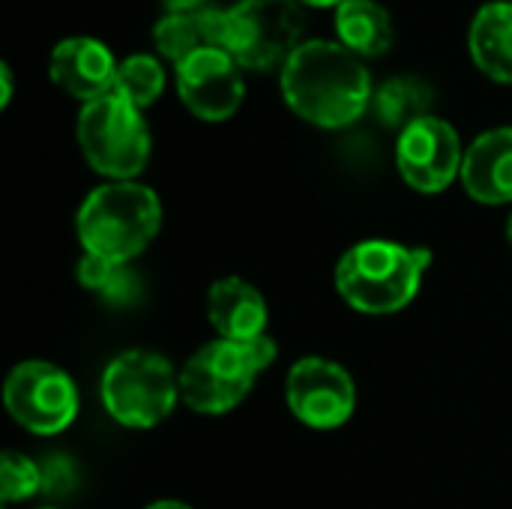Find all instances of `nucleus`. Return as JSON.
<instances>
[{"mask_svg":"<svg viewBox=\"0 0 512 509\" xmlns=\"http://www.w3.org/2000/svg\"><path fill=\"white\" fill-rule=\"evenodd\" d=\"M372 78L345 45L309 39L282 63V96L291 111L315 126H351L372 105Z\"/></svg>","mask_w":512,"mask_h":509,"instance_id":"obj_1","label":"nucleus"},{"mask_svg":"<svg viewBox=\"0 0 512 509\" xmlns=\"http://www.w3.org/2000/svg\"><path fill=\"white\" fill-rule=\"evenodd\" d=\"M429 267V249L363 240L339 258L336 291L360 315H396L417 297Z\"/></svg>","mask_w":512,"mask_h":509,"instance_id":"obj_2","label":"nucleus"},{"mask_svg":"<svg viewBox=\"0 0 512 509\" xmlns=\"http://www.w3.org/2000/svg\"><path fill=\"white\" fill-rule=\"evenodd\" d=\"M162 225V204L150 186L111 180L93 189L78 207L75 228L84 252L114 264L141 255Z\"/></svg>","mask_w":512,"mask_h":509,"instance_id":"obj_3","label":"nucleus"},{"mask_svg":"<svg viewBox=\"0 0 512 509\" xmlns=\"http://www.w3.org/2000/svg\"><path fill=\"white\" fill-rule=\"evenodd\" d=\"M276 342L258 336L252 342L216 339L198 348L180 369V402L204 417L234 411L252 390L258 372L276 360Z\"/></svg>","mask_w":512,"mask_h":509,"instance_id":"obj_4","label":"nucleus"},{"mask_svg":"<svg viewBox=\"0 0 512 509\" xmlns=\"http://www.w3.org/2000/svg\"><path fill=\"white\" fill-rule=\"evenodd\" d=\"M102 405L126 429L159 426L180 402V372L156 351H123L102 372Z\"/></svg>","mask_w":512,"mask_h":509,"instance_id":"obj_5","label":"nucleus"},{"mask_svg":"<svg viewBox=\"0 0 512 509\" xmlns=\"http://www.w3.org/2000/svg\"><path fill=\"white\" fill-rule=\"evenodd\" d=\"M303 24L297 0H240L216 12V48L246 69H270L294 54Z\"/></svg>","mask_w":512,"mask_h":509,"instance_id":"obj_6","label":"nucleus"},{"mask_svg":"<svg viewBox=\"0 0 512 509\" xmlns=\"http://www.w3.org/2000/svg\"><path fill=\"white\" fill-rule=\"evenodd\" d=\"M78 141L93 171L111 180H132L150 159V129L129 99L117 90L84 102L78 114Z\"/></svg>","mask_w":512,"mask_h":509,"instance_id":"obj_7","label":"nucleus"},{"mask_svg":"<svg viewBox=\"0 0 512 509\" xmlns=\"http://www.w3.org/2000/svg\"><path fill=\"white\" fill-rule=\"evenodd\" d=\"M3 405L30 435H60L78 414V387L48 360H24L3 384Z\"/></svg>","mask_w":512,"mask_h":509,"instance_id":"obj_8","label":"nucleus"},{"mask_svg":"<svg viewBox=\"0 0 512 509\" xmlns=\"http://www.w3.org/2000/svg\"><path fill=\"white\" fill-rule=\"evenodd\" d=\"M291 414L309 429H339L357 408V387L345 366L327 357H303L285 378Z\"/></svg>","mask_w":512,"mask_h":509,"instance_id":"obj_9","label":"nucleus"},{"mask_svg":"<svg viewBox=\"0 0 512 509\" xmlns=\"http://www.w3.org/2000/svg\"><path fill=\"white\" fill-rule=\"evenodd\" d=\"M396 165L411 189L423 195L444 192L456 177H462L465 153L459 132L447 120L432 114L414 120L408 129L399 132Z\"/></svg>","mask_w":512,"mask_h":509,"instance_id":"obj_10","label":"nucleus"},{"mask_svg":"<svg viewBox=\"0 0 512 509\" xmlns=\"http://www.w3.org/2000/svg\"><path fill=\"white\" fill-rule=\"evenodd\" d=\"M177 93L201 120H228L243 102L240 63L222 48H201L177 63Z\"/></svg>","mask_w":512,"mask_h":509,"instance_id":"obj_11","label":"nucleus"},{"mask_svg":"<svg viewBox=\"0 0 512 509\" xmlns=\"http://www.w3.org/2000/svg\"><path fill=\"white\" fill-rule=\"evenodd\" d=\"M117 69L120 63L114 60V54L90 36H72L63 39L54 51H51V81L66 90L75 99L93 102L105 93L114 90L117 84Z\"/></svg>","mask_w":512,"mask_h":509,"instance_id":"obj_12","label":"nucleus"},{"mask_svg":"<svg viewBox=\"0 0 512 509\" xmlns=\"http://www.w3.org/2000/svg\"><path fill=\"white\" fill-rule=\"evenodd\" d=\"M465 192L480 204L512 201V126L483 132L465 153Z\"/></svg>","mask_w":512,"mask_h":509,"instance_id":"obj_13","label":"nucleus"},{"mask_svg":"<svg viewBox=\"0 0 512 509\" xmlns=\"http://www.w3.org/2000/svg\"><path fill=\"white\" fill-rule=\"evenodd\" d=\"M207 318L213 330L228 342H252L267 336V300L240 276L213 282L207 294Z\"/></svg>","mask_w":512,"mask_h":509,"instance_id":"obj_14","label":"nucleus"},{"mask_svg":"<svg viewBox=\"0 0 512 509\" xmlns=\"http://www.w3.org/2000/svg\"><path fill=\"white\" fill-rule=\"evenodd\" d=\"M471 54L489 78L512 84V3H486L474 15Z\"/></svg>","mask_w":512,"mask_h":509,"instance_id":"obj_15","label":"nucleus"},{"mask_svg":"<svg viewBox=\"0 0 512 509\" xmlns=\"http://www.w3.org/2000/svg\"><path fill=\"white\" fill-rule=\"evenodd\" d=\"M336 33L357 57H378L393 45L390 12L375 0H345L336 9Z\"/></svg>","mask_w":512,"mask_h":509,"instance_id":"obj_16","label":"nucleus"},{"mask_svg":"<svg viewBox=\"0 0 512 509\" xmlns=\"http://www.w3.org/2000/svg\"><path fill=\"white\" fill-rule=\"evenodd\" d=\"M432 105V87L420 78H390L372 93V108L381 123L408 129L414 120L426 117Z\"/></svg>","mask_w":512,"mask_h":509,"instance_id":"obj_17","label":"nucleus"},{"mask_svg":"<svg viewBox=\"0 0 512 509\" xmlns=\"http://www.w3.org/2000/svg\"><path fill=\"white\" fill-rule=\"evenodd\" d=\"M216 12L201 15V18L165 15L153 30V42H156L159 54L174 63H183L186 57H192L201 48H216Z\"/></svg>","mask_w":512,"mask_h":509,"instance_id":"obj_18","label":"nucleus"},{"mask_svg":"<svg viewBox=\"0 0 512 509\" xmlns=\"http://www.w3.org/2000/svg\"><path fill=\"white\" fill-rule=\"evenodd\" d=\"M165 87V72L162 63L150 54H132L120 63L117 69V84L114 90L129 99L135 108H147L162 96Z\"/></svg>","mask_w":512,"mask_h":509,"instance_id":"obj_19","label":"nucleus"},{"mask_svg":"<svg viewBox=\"0 0 512 509\" xmlns=\"http://www.w3.org/2000/svg\"><path fill=\"white\" fill-rule=\"evenodd\" d=\"M39 492H42V465L30 462L27 456L6 453L0 462V498L6 504H15Z\"/></svg>","mask_w":512,"mask_h":509,"instance_id":"obj_20","label":"nucleus"},{"mask_svg":"<svg viewBox=\"0 0 512 509\" xmlns=\"http://www.w3.org/2000/svg\"><path fill=\"white\" fill-rule=\"evenodd\" d=\"M123 264H114V261H105V258H99V255H90V252H84V258H81V264H78V282L87 288V291H105L108 285H111V279H114V273L120 270Z\"/></svg>","mask_w":512,"mask_h":509,"instance_id":"obj_21","label":"nucleus"},{"mask_svg":"<svg viewBox=\"0 0 512 509\" xmlns=\"http://www.w3.org/2000/svg\"><path fill=\"white\" fill-rule=\"evenodd\" d=\"M75 489V465L66 456H51L42 465V492L69 495Z\"/></svg>","mask_w":512,"mask_h":509,"instance_id":"obj_22","label":"nucleus"},{"mask_svg":"<svg viewBox=\"0 0 512 509\" xmlns=\"http://www.w3.org/2000/svg\"><path fill=\"white\" fill-rule=\"evenodd\" d=\"M138 291H141V288H138L135 276H132V273L126 270V264H123V267L114 273L111 285L102 291V297H105V300H111V303H120V306H123V303L135 300V297H138Z\"/></svg>","mask_w":512,"mask_h":509,"instance_id":"obj_23","label":"nucleus"},{"mask_svg":"<svg viewBox=\"0 0 512 509\" xmlns=\"http://www.w3.org/2000/svg\"><path fill=\"white\" fill-rule=\"evenodd\" d=\"M165 15H177V18H201L219 9L216 0H162Z\"/></svg>","mask_w":512,"mask_h":509,"instance_id":"obj_24","label":"nucleus"},{"mask_svg":"<svg viewBox=\"0 0 512 509\" xmlns=\"http://www.w3.org/2000/svg\"><path fill=\"white\" fill-rule=\"evenodd\" d=\"M12 99V72L6 63H0V108H6Z\"/></svg>","mask_w":512,"mask_h":509,"instance_id":"obj_25","label":"nucleus"},{"mask_svg":"<svg viewBox=\"0 0 512 509\" xmlns=\"http://www.w3.org/2000/svg\"><path fill=\"white\" fill-rule=\"evenodd\" d=\"M144 509H192L189 504H183V501H156V504H150V507Z\"/></svg>","mask_w":512,"mask_h":509,"instance_id":"obj_26","label":"nucleus"},{"mask_svg":"<svg viewBox=\"0 0 512 509\" xmlns=\"http://www.w3.org/2000/svg\"><path fill=\"white\" fill-rule=\"evenodd\" d=\"M309 6H336V3H345V0H303Z\"/></svg>","mask_w":512,"mask_h":509,"instance_id":"obj_27","label":"nucleus"},{"mask_svg":"<svg viewBox=\"0 0 512 509\" xmlns=\"http://www.w3.org/2000/svg\"><path fill=\"white\" fill-rule=\"evenodd\" d=\"M507 240H510V246H512V216H510V222H507Z\"/></svg>","mask_w":512,"mask_h":509,"instance_id":"obj_28","label":"nucleus"},{"mask_svg":"<svg viewBox=\"0 0 512 509\" xmlns=\"http://www.w3.org/2000/svg\"><path fill=\"white\" fill-rule=\"evenodd\" d=\"M39 509H54V507H39Z\"/></svg>","mask_w":512,"mask_h":509,"instance_id":"obj_29","label":"nucleus"}]
</instances>
